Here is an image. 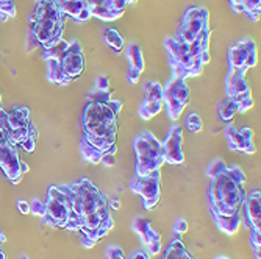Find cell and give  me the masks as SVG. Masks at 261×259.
I'll return each mask as SVG.
<instances>
[{
    "mask_svg": "<svg viewBox=\"0 0 261 259\" xmlns=\"http://www.w3.org/2000/svg\"><path fill=\"white\" fill-rule=\"evenodd\" d=\"M70 201V215L66 231L80 233L85 248L96 247L115 228L106 195L88 178L57 186Z\"/></svg>",
    "mask_w": 261,
    "mask_h": 259,
    "instance_id": "obj_1",
    "label": "cell"
},
{
    "mask_svg": "<svg viewBox=\"0 0 261 259\" xmlns=\"http://www.w3.org/2000/svg\"><path fill=\"white\" fill-rule=\"evenodd\" d=\"M124 103L111 99L109 91L94 89L86 97L82 114V158L100 164L105 155L118 152V117Z\"/></svg>",
    "mask_w": 261,
    "mask_h": 259,
    "instance_id": "obj_2",
    "label": "cell"
},
{
    "mask_svg": "<svg viewBox=\"0 0 261 259\" xmlns=\"http://www.w3.org/2000/svg\"><path fill=\"white\" fill-rule=\"evenodd\" d=\"M210 178L207 201L216 227L233 236L241 225V209L246 200V174L239 165H229L223 159H214L207 169Z\"/></svg>",
    "mask_w": 261,
    "mask_h": 259,
    "instance_id": "obj_3",
    "label": "cell"
},
{
    "mask_svg": "<svg viewBox=\"0 0 261 259\" xmlns=\"http://www.w3.org/2000/svg\"><path fill=\"white\" fill-rule=\"evenodd\" d=\"M210 36L211 30L203 33L200 38L190 44H181L174 38H166L164 47L167 60L172 69V75L181 80L190 77H199L203 72V66L210 63Z\"/></svg>",
    "mask_w": 261,
    "mask_h": 259,
    "instance_id": "obj_4",
    "label": "cell"
},
{
    "mask_svg": "<svg viewBox=\"0 0 261 259\" xmlns=\"http://www.w3.org/2000/svg\"><path fill=\"white\" fill-rule=\"evenodd\" d=\"M67 17L60 11L55 0H41L30 14V30L27 36V52L43 47L50 49L63 39Z\"/></svg>",
    "mask_w": 261,
    "mask_h": 259,
    "instance_id": "obj_5",
    "label": "cell"
},
{
    "mask_svg": "<svg viewBox=\"0 0 261 259\" xmlns=\"http://www.w3.org/2000/svg\"><path fill=\"white\" fill-rule=\"evenodd\" d=\"M43 60L47 64V80L58 86L70 84L85 72V53L79 41L61 39L44 50Z\"/></svg>",
    "mask_w": 261,
    "mask_h": 259,
    "instance_id": "obj_6",
    "label": "cell"
},
{
    "mask_svg": "<svg viewBox=\"0 0 261 259\" xmlns=\"http://www.w3.org/2000/svg\"><path fill=\"white\" fill-rule=\"evenodd\" d=\"M0 133L10 144L16 147L21 145L28 153L34 152V145L38 141V130L30 119L28 108L16 106L11 111L0 108Z\"/></svg>",
    "mask_w": 261,
    "mask_h": 259,
    "instance_id": "obj_7",
    "label": "cell"
},
{
    "mask_svg": "<svg viewBox=\"0 0 261 259\" xmlns=\"http://www.w3.org/2000/svg\"><path fill=\"white\" fill-rule=\"evenodd\" d=\"M133 150L136 155V175H147L154 170H160L164 164L163 145L148 130L133 139Z\"/></svg>",
    "mask_w": 261,
    "mask_h": 259,
    "instance_id": "obj_8",
    "label": "cell"
},
{
    "mask_svg": "<svg viewBox=\"0 0 261 259\" xmlns=\"http://www.w3.org/2000/svg\"><path fill=\"white\" fill-rule=\"evenodd\" d=\"M207 31H210V11L203 7L193 5L181 16L174 39L181 44H190Z\"/></svg>",
    "mask_w": 261,
    "mask_h": 259,
    "instance_id": "obj_9",
    "label": "cell"
},
{
    "mask_svg": "<svg viewBox=\"0 0 261 259\" xmlns=\"http://www.w3.org/2000/svg\"><path fill=\"white\" fill-rule=\"evenodd\" d=\"M46 214L43 219V225H47L53 230H64L69 215H70V201L67 195L60 191L57 186H50L47 191Z\"/></svg>",
    "mask_w": 261,
    "mask_h": 259,
    "instance_id": "obj_10",
    "label": "cell"
},
{
    "mask_svg": "<svg viewBox=\"0 0 261 259\" xmlns=\"http://www.w3.org/2000/svg\"><path fill=\"white\" fill-rule=\"evenodd\" d=\"M191 99L190 88L184 80L171 77V80L163 86V105L166 106L167 116L171 120H178L184 108Z\"/></svg>",
    "mask_w": 261,
    "mask_h": 259,
    "instance_id": "obj_11",
    "label": "cell"
},
{
    "mask_svg": "<svg viewBox=\"0 0 261 259\" xmlns=\"http://www.w3.org/2000/svg\"><path fill=\"white\" fill-rule=\"evenodd\" d=\"M226 92L227 97L238 105V113L244 114L246 111L253 108L252 89L246 78V72L239 69H229L226 78Z\"/></svg>",
    "mask_w": 261,
    "mask_h": 259,
    "instance_id": "obj_12",
    "label": "cell"
},
{
    "mask_svg": "<svg viewBox=\"0 0 261 259\" xmlns=\"http://www.w3.org/2000/svg\"><path fill=\"white\" fill-rule=\"evenodd\" d=\"M130 189L142 198L145 209H154L161 200V172L154 170L147 175H133Z\"/></svg>",
    "mask_w": 261,
    "mask_h": 259,
    "instance_id": "obj_13",
    "label": "cell"
},
{
    "mask_svg": "<svg viewBox=\"0 0 261 259\" xmlns=\"http://www.w3.org/2000/svg\"><path fill=\"white\" fill-rule=\"evenodd\" d=\"M0 170L11 184H19L22 180V159L17 147L10 144L0 133Z\"/></svg>",
    "mask_w": 261,
    "mask_h": 259,
    "instance_id": "obj_14",
    "label": "cell"
},
{
    "mask_svg": "<svg viewBox=\"0 0 261 259\" xmlns=\"http://www.w3.org/2000/svg\"><path fill=\"white\" fill-rule=\"evenodd\" d=\"M258 61L256 44L252 38H246L229 47V67L247 72L255 67Z\"/></svg>",
    "mask_w": 261,
    "mask_h": 259,
    "instance_id": "obj_15",
    "label": "cell"
},
{
    "mask_svg": "<svg viewBox=\"0 0 261 259\" xmlns=\"http://www.w3.org/2000/svg\"><path fill=\"white\" fill-rule=\"evenodd\" d=\"M60 11L73 22L83 24L92 17V11L100 7L102 0H55Z\"/></svg>",
    "mask_w": 261,
    "mask_h": 259,
    "instance_id": "obj_16",
    "label": "cell"
},
{
    "mask_svg": "<svg viewBox=\"0 0 261 259\" xmlns=\"http://www.w3.org/2000/svg\"><path fill=\"white\" fill-rule=\"evenodd\" d=\"M226 139L229 150L232 152H241L246 155H253L256 153V145L253 142V130L249 126L244 128H236L235 125H227L226 126Z\"/></svg>",
    "mask_w": 261,
    "mask_h": 259,
    "instance_id": "obj_17",
    "label": "cell"
},
{
    "mask_svg": "<svg viewBox=\"0 0 261 259\" xmlns=\"http://www.w3.org/2000/svg\"><path fill=\"white\" fill-rule=\"evenodd\" d=\"M163 145L164 162L171 165L184 164V152H183V130L178 125H172L167 133Z\"/></svg>",
    "mask_w": 261,
    "mask_h": 259,
    "instance_id": "obj_18",
    "label": "cell"
},
{
    "mask_svg": "<svg viewBox=\"0 0 261 259\" xmlns=\"http://www.w3.org/2000/svg\"><path fill=\"white\" fill-rule=\"evenodd\" d=\"M145 99L139 106V116L142 120H151L158 116L163 109V86L160 81H148L144 86Z\"/></svg>",
    "mask_w": 261,
    "mask_h": 259,
    "instance_id": "obj_19",
    "label": "cell"
},
{
    "mask_svg": "<svg viewBox=\"0 0 261 259\" xmlns=\"http://www.w3.org/2000/svg\"><path fill=\"white\" fill-rule=\"evenodd\" d=\"M242 217L241 222L253 233H261V192L259 189L252 191L246 195L242 203Z\"/></svg>",
    "mask_w": 261,
    "mask_h": 259,
    "instance_id": "obj_20",
    "label": "cell"
},
{
    "mask_svg": "<svg viewBox=\"0 0 261 259\" xmlns=\"http://www.w3.org/2000/svg\"><path fill=\"white\" fill-rule=\"evenodd\" d=\"M132 227H133V231L139 234L141 242L145 247V251L151 256L158 254L161 250V234L157 230H154L151 222L144 217H135Z\"/></svg>",
    "mask_w": 261,
    "mask_h": 259,
    "instance_id": "obj_21",
    "label": "cell"
},
{
    "mask_svg": "<svg viewBox=\"0 0 261 259\" xmlns=\"http://www.w3.org/2000/svg\"><path fill=\"white\" fill-rule=\"evenodd\" d=\"M138 4V0H102L99 8L92 11V17H97L100 21L111 22L124 16L128 5Z\"/></svg>",
    "mask_w": 261,
    "mask_h": 259,
    "instance_id": "obj_22",
    "label": "cell"
},
{
    "mask_svg": "<svg viewBox=\"0 0 261 259\" xmlns=\"http://www.w3.org/2000/svg\"><path fill=\"white\" fill-rule=\"evenodd\" d=\"M127 57H128V61H130L127 78H128V81L132 83V84H138V81H139V78L142 75V72H144V67H145L141 46L136 44V42L130 44L127 47Z\"/></svg>",
    "mask_w": 261,
    "mask_h": 259,
    "instance_id": "obj_23",
    "label": "cell"
},
{
    "mask_svg": "<svg viewBox=\"0 0 261 259\" xmlns=\"http://www.w3.org/2000/svg\"><path fill=\"white\" fill-rule=\"evenodd\" d=\"M230 7L235 13H246L252 21H259L261 0H230Z\"/></svg>",
    "mask_w": 261,
    "mask_h": 259,
    "instance_id": "obj_24",
    "label": "cell"
},
{
    "mask_svg": "<svg viewBox=\"0 0 261 259\" xmlns=\"http://www.w3.org/2000/svg\"><path fill=\"white\" fill-rule=\"evenodd\" d=\"M161 259H197V257L191 254V251L181 242V239H172Z\"/></svg>",
    "mask_w": 261,
    "mask_h": 259,
    "instance_id": "obj_25",
    "label": "cell"
},
{
    "mask_svg": "<svg viewBox=\"0 0 261 259\" xmlns=\"http://www.w3.org/2000/svg\"><path fill=\"white\" fill-rule=\"evenodd\" d=\"M102 38L105 41L106 46H109L115 52H121L125 46V41H124V36L116 30V28H103L102 30Z\"/></svg>",
    "mask_w": 261,
    "mask_h": 259,
    "instance_id": "obj_26",
    "label": "cell"
},
{
    "mask_svg": "<svg viewBox=\"0 0 261 259\" xmlns=\"http://www.w3.org/2000/svg\"><path fill=\"white\" fill-rule=\"evenodd\" d=\"M106 259H125L122 248L118 247V245L108 247V250H106ZM128 259H151V254H148L145 250H135L132 254H130Z\"/></svg>",
    "mask_w": 261,
    "mask_h": 259,
    "instance_id": "obj_27",
    "label": "cell"
},
{
    "mask_svg": "<svg viewBox=\"0 0 261 259\" xmlns=\"http://www.w3.org/2000/svg\"><path fill=\"white\" fill-rule=\"evenodd\" d=\"M217 114H219V119L223 120V122H232L233 117L238 114V105L232 100V99H226L217 108Z\"/></svg>",
    "mask_w": 261,
    "mask_h": 259,
    "instance_id": "obj_28",
    "label": "cell"
},
{
    "mask_svg": "<svg viewBox=\"0 0 261 259\" xmlns=\"http://www.w3.org/2000/svg\"><path fill=\"white\" fill-rule=\"evenodd\" d=\"M10 17H16V5L13 0L5 2V4H0V19H2V22L10 19Z\"/></svg>",
    "mask_w": 261,
    "mask_h": 259,
    "instance_id": "obj_29",
    "label": "cell"
},
{
    "mask_svg": "<svg viewBox=\"0 0 261 259\" xmlns=\"http://www.w3.org/2000/svg\"><path fill=\"white\" fill-rule=\"evenodd\" d=\"M186 128L193 133H200L203 128V122L199 114H190L186 117Z\"/></svg>",
    "mask_w": 261,
    "mask_h": 259,
    "instance_id": "obj_30",
    "label": "cell"
},
{
    "mask_svg": "<svg viewBox=\"0 0 261 259\" xmlns=\"http://www.w3.org/2000/svg\"><path fill=\"white\" fill-rule=\"evenodd\" d=\"M30 214L38 215V217H44L46 214V203L41 201L40 198H33L30 203Z\"/></svg>",
    "mask_w": 261,
    "mask_h": 259,
    "instance_id": "obj_31",
    "label": "cell"
},
{
    "mask_svg": "<svg viewBox=\"0 0 261 259\" xmlns=\"http://www.w3.org/2000/svg\"><path fill=\"white\" fill-rule=\"evenodd\" d=\"M184 233H188V222L180 217L174 224V239H181V234Z\"/></svg>",
    "mask_w": 261,
    "mask_h": 259,
    "instance_id": "obj_32",
    "label": "cell"
},
{
    "mask_svg": "<svg viewBox=\"0 0 261 259\" xmlns=\"http://www.w3.org/2000/svg\"><path fill=\"white\" fill-rule=\"evenodd\" d=\"M250 245L253 248V254L256 259H261V233H253L250 234Z\"/></svg>",
    "mask_w": 261,
    "mask_h": 259,
    "instance_id": "obj_33",
    "label": "cell"
},
{
    "mask_svg": "<svg viewBox=\"0 0 261 259\" xmlns=\"http://www.w3.org/2000/svg\"><path fill=\"white\" fill-rule=\"evenodd\" d=\"M96 89H102V91L109 89V78L106 75H99L96 78Z\"/></svg>",
    "mask_w": 261,
    "mask_h": 259,
    "instance_id": "obj_34",
    "label": "cell"
},
{
    "mask_svg": "<svg viewBox=\"0 0 261 259\" xmlns=\"http://www.w3.org/2000/svg\"><path fill=\"white\" fill-rule=\"evenodd\" d=\"M17 209H19L22 214H30V203H27L24 200H19V201H17Z\"/></svg>",
    "mask_w": 261,
    "mask_h": 259,
    "instance_id": "obj_35",
    "label": "cell"
},
{
    "mask_svg": "<svg viewBox=\"0 0 261 259\" xmlns=\"http://www.w3.org/2000/svg\"><path fill=\"white\" fill-rule=\"evenodd\" d=\"M100 162L105 164L106 167H109V165H115L116 164V155H105Z\"/></svg>",
    "mask_w": 261,
    "mask_h": 259,
    "instance_id": "obj_36",
    "label": "cell"
},
{
    "mask_svg": "<svg viewBox=\"0 0 261 259\" xmlns=\"http://www.w3.org/2000/svg\"><path fill=\"white\" fill-rule=\"evenodd\" d=\"M108 206H109V209H121V201L118 200V198H111V200H108Z\"/></svg>",
    "mask_w": 261,
    "mask_h": 259,
    "instance_id": "obj_37",
    "label": "cell"
},
{
    "mask_svg": "<svg viewBox=\"0 0 261 259\" xmlns=\"http://www.w3.org/2000/svg\"><path fill=\"white\" fill-rule=\"evenodd\" d=\"M5 240H7V236H5V234H4L2 231H0V244H4Z\"/></svg>",
    "mask_w": 261,
    "mask_h": 259,
    "instance_id": "obj_38",
    "label": "cell"
},
{
    "mask_svg": "<svg viewBox=\"0 0 261 259\" xmlns=\"http://www.w3.org/2000/svg\"><path fill=\"white\" fill-rule=\"evenodd\" d=\"M0 259H7V257H5V253H4V250H0Z\"/></svg>",
    "mask_w": 261,
    "mask_h": 259,
    "instance_id": "obj_39",
    "label": "cell"
},
{
    "mask_svg": "<svg viewBox=\"0 0 261 259\" xmlns=\"http://www.w3.org/2000/svg\"><path fill=\"white\" fill-rule=\"evenodd\" d=\"M214 259H229L227 256H222V254H219V256H216Z\"/></svg>",
    "mask_w": 261,
    "mask_h": 259,
    "instance_id": "obj_40",
    "label": "cell"
},
{
    "mask_svg": "<svg viewBox=\"0 0 261 259\" xmlns=\"http://www.w3.org/2000/svg\"><path fill=\"white\" fill-rule=\"evenodd\" d=\"M5 2H10V0H0V4H5Z\"/></svg>",
    "mask_w": 261,
    "mask_h": 259,
    "instance_id": "obj_41",
    "label": "cell"
},
{
    "mask_svg": "<svg viewBox=\"0 0 261 259\" xmlns=\"http://www.w3.org/2000/svg\"><path fill=\"white\" fill-rule=\"evenodd\" d=\"M21 259H30V257H28V256H25V254H24V256H22V257H21Z\"/></svg>",
    "mask_w": 261,
    "mask_h": 259,
    "instance_id": "obj_42",
    "label": "cell"
},
{
    "mask_svg": "<svg viewBox=\"0 0 261 259\" xmlns=\"http://www.w3.org/2000/svg\"><path fill=\"white\" fill-rule=\"evenodd\" d=\"M38 2H41V0H36V4H38Z\"/></svg>",
    "mask_w": 261,
    "mask_h": 259,
    "instance_id": "obj_43",
    "label": "cell"
},
{
    "mask_svg": "<svg viewBox=\"0 0 261 259\" xmlns=\"http://www.w3.org/2000/svg\"><path fill=\"white\" fill-rule=\"evenodd\" d=\"M0 102H2V96H0Z\"/></svg>",
    "mask_w": 261,
    "mask_h": 259,
    "instance_id": "obj_44",
    "label": "cell"
}]
</instances>
